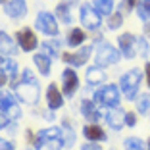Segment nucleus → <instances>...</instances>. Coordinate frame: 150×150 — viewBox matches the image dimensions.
I'll return each instance as SVG.
<instances>
[{
  "instance_id": "f257e3e1",
  "label": "nucleus",
  "mask_w": 150,
  "mask_h": 150,
  "mask_svg": "<svg viewBox=\"0 0 150 150\" xmlns=\"http://www.w3.org/2000/svg\"><path fill=\"white\" fill-rule=\"evenodd\" d=\"M16 91V96L19 98L21 102L29 104V106H35L40 98V87H39V81L35 79L31 69H23V81L18 83L13 87Z\"/></svg>"
},
{
  "instance_id": "f03ea898",
  "label": "nucleus",
  "mask_w": 150,
  "mask_h": 150,
  "mask_svg": "<svg viewBox=\"0 0 150 150\" xmlns=\"http://www.w3.org/2000/svg\"><path fill=\"white\" fill-rule=\"evenodd\" d=\"M64 131L60 127H48L37 133L35 146L37 150H60L64 146Z\"/></svg>"
},
{
  "instance_id": "7ed1b4c3",
  "label": "nucleus",
  "mask_w": 150,
  "mask_h": 150,
  "mask_svg": "<svg viewBox=\"0 0 150 150\" xmlns=\"http://www.w3.org/2000/svg\"><path fill=\"white\" fill-rule=\"evenodd\" d=\"M141 81H142V69H139V67H133L131 71H127V73L121 77L119 87H121V93H123V96L127 98V100H135V98H137Z\"/></svg>"
},
{
  "instance_id": "20e7f679",
  "label": "nucleus",
  "mask_w": 150,
  "mask_h": 150,
  "mask_svg": "<svg viewBox=\"0 0 150 150\" xmlns=\"http://www.w3.org/2000/svg\"><path fill=\"white\" fill-rule=\"evenodd\" d=\"M119 100H121V94H119V88L115 85H106L94 93V104H98V106L117 108Z\"/></svg>"
},
{
  "instance_id": "39448f33",
  "label": "nucleus",
  "mask_w": 150,
  "mask_h": 150,
  "mask_svg": "<svg viewBox=\"0 0 150 150\" xmlns=\"http://www.w3.org/2000/svg\"><path fill=\"white\" fill-rule=\"evenodd\" d=\"M81 23L85 25V29H91V31H96L102 25V13L94 8L93 4H81V16H79Z\"/></svg>"
},
{
  "instance_id": "423d86ee",
  "label": "nucleus",
  "mask_w": 150,
  "mask_h": 150,
  "mask_svg": "<svg viewBox=\"0 0 150 150\" xmlns=\"http://www.w3.org/2000/svg\"><path fill=\"white\" fill-rule=\"evenodd\" d=\"M117 62H119V52L110 42L98 44V48H96V66L106 67V66H112V64H117Z\"/></svg>"
},
{
  "instance_id": "0eeeda50",
  "label": "nucleus",
  "mask_w": 150,
  "mask_h": 150,
  "mask_svg": "<svg viewBox=\"0 0 150 150\" xmlns=\"http://www.w3.org/2000/svg\"><path fill=\"white\" fill-rule=\"evenodd\" d=\"M35 27L39 29L40 33L48 37H56L58 35V23H56V18H54L50 12H39L35 18Z\"/></svg>"
},
{
  "instance_id": "6e6552de",
  "label": "nucleus",
  "mask_w": 150,
  "mask_h": 150,
  "mask_svg": "<svg viewBox=\"0 0 150 150\" xmlns=\"http://www.w3.org/2000/svg\"><path fill=\"white\" fill-rule=\"evenodd\" d=\"M0 110L8 115L10 121H16V119L21 117V110H19V106L16 104V100H13L8 93H0Z\"/></svg>"
},
{
  "instance_id": "1a4fd4ad",
  "label": "nucleus",
  "mask_w": 150,
  "mask_h": 150,
  "mask_svg": "<svg viewBox=\"0 0 150 150\" xmlns=\"http://www.w3.org/2000/svg\"><path fill=\"white\" fill-rule=\"evenodd\" d=\"M117 44H119V48H121V54H123L127 60H133V58L137 56V37L135 35H131V33L119 35Z\"/></svg>"
},
{
  "instance_id": "9d476101",
  "label": "nucleus",
  "mask_w": 150,
  "mask_h": 150,
  "mask_svg": "<svg viewBox=\"0 0 150 150\" xmlns=\"http://www.w3.org/2000/svg\"><path fill=\"white\" fill-rule=\"evenodd\" d=\"M16 39H18V44H19V48H21L23 52H33V50L39 46L37 35L31 29H21V31H18Z\"/></svg>"
},
{
  "instance_id": "9b49d317",
  "label": "nucleus",
  "mask_w": 150,
  "mask_h": 150,
  "mask_svg": "<svg viewBox=\"0 0 150 150\" xmlns=\"http://www.w3.org/2000/svg\"><path fill=\"white\" fill-rule=\"evenodd\" d=\"M91 52H93V46L91 44H87V46H83V48H79L77 52H66L64 54V62L69 64V66H85V62L88 60V56H91Z\"/></svg>"
},
{
  "instance_id": "f8f14e48",
  "label": "nucleus",
  "mask_w": 150,
  "mask_h": 150,
  "mask_svg": "<svg viewBox=\"0 0 150 150\" xmlns=\"http://www.w3.org/2000/svg\"><path fill=\"white\" fill-rule=\"evenodd\" d=\"M62 85H64V94L66 96H73L75 91H77V87H79V77H77V73H75L73 69H64L62 73Z\"/></svg>"
},
{
  "instance_id": "ddd939ff",
  "label": "nucleus",
  "mask_w": 150,
  "mask_h": 150,
  "mask_svg": "<svg viewBox=\"0 0 150 150\" xmlns=\"http://www.w3.org/2000/svg\"><path fill=\"white\" fill-rule=\"evenodd\" d=\"M4 13L12 19H19L27 16V4L25 0H10L4 4Z\"/></svg>"
},
{
  "instance_id": "4468645a",
  "label": "nucleus",
  "mask_w": 150,
  "mask_h": 150,
  "mask_svg": "<svg viewBox=\"0 0 150 150\" xmlns=\"http://www.w3.org/2000/svg\"><path fill=\"white\" fill-rule=\"evenodd\" d=\"M46 102H48V108L52 112L60 110V108L64 106V96H62V93L58 91V87L54 83H50L48 88H46Z\"/></svg>"
},
{
  "instance_id": "2eb2a0df",
  "label": "nucleus",
  "mask_w": 150,
  "mask_h": 150,
  "mask_svg": "<svg viewBox=\"0 0 150 150\" xmlns=\"http://www.w3.org/2000/svg\"><path fill=\"white\" fill-rule=\"evenodd\" d=\"M125 112L121 110V108H112L110 112L106 114V121H108V125H110L112 129H115V131H119V129L125 125Z\"/></svg>"
},
{
  "instance_id": "dca6fc26",
  "label": "nucleus",
  "mask_w": 150,
  "mask_h": 150,
  "mask_svg": "<svg viewBox=\"0 0 150 150\" xmlns=\"http://www.w3.org/2000/svg\"><path fill=\"white\" fill-rule=\"evenodd\" d=\"M83 135H85V139H87L88 142H96V141H106V131L100 127V125H96V123H88V125H85L83 127Z\"/></svg>"
},
{
  "instance_id": "f3484780",
  "label": "nucleus",
  "mask_w": 150,
  "mask_h": 150,
  "mask_svg": "<svg viewBox=\"0 0 150 150\" xmlns=\"http://www.w3.org/2000/svg\"><path fill=\"white\" fill-rule=\"evenodd\" d=\"M81 114L85 115L87 121H93V123L100 119V112H98L96 104L91 102V100H83V102H81Z\"/></svg>"
},
{
  "instance_id": "a211bd4d",
  "label": "nucleus",
  "mask_w": 150,
  "mask_h": 150,
  "mask_svg": "<svg viewBox=\"0 0 150 150\" xmlns=\"http://www.w3.org/2000/svg\"><path fill=\"white\" fill-rule=\"evenodd\" d=\"M18 52V46L13 44L12 37L8 33L0 31V54H4V56H13V54Z\"/></svg>"
},
{
  "instance_id": "6ab92c4d",
  "label": "nucleus",
  "mask_w": 150,
  "mask_h": 150,
  "mask_svg": "<svg viewBox=\"0 0 150 150\" xmlns=\"http://www.w3.org/2000/svg\"><path fill=\"white\" fill-rule=\"evenodd\" d=\"M75 4V0H64V2H60L58 4V8H56V13H58V18L62 19L66 25H69L71 23V6Z\"/></svg>"
},
{
  "instance_id": "aec40b11",
  "label": "nucleus",
  "mask_w": 150,
  "mask_h": 150,
  "mask_svg": "<svg viewBox=\"0 0 150 150\" xmlns=\"http://www.w3.org/2000/svg\"><path fill=\"white\" fill-rule=\"evenodd\" d=\"M33 64L37 66V69H39L40 75H48L50 73V66H52V60H50L46 54H35L33 56Z\"/></svg>"
},
{
  "instance_id": "412c9836",
  "label": "nucleus",
  "mask_w": 150,
  "mask_h": 150,
  "mask_svg": "<svg viewBox=\"0 0 150 150\" xmlns=\"http://www.w3.org/2000/svg\"><path fill=\"white\" fill-rule=\"evenodd\" d=\"M87 81L91 85H100L102 81H106V73L100 66H91L87 69Z\"/></svg>"
},
{
  "instance_id": "4be33fe9",
  "label": "nucleus",
  "mask_w": 150,
  "mask_h": 150,
  "mask_svg": "<svg viewBox=\"0 0 150 150\" xmlns=\"http://www.w3.org/2000/svg\"><path fill=\"white\" fill-rule=\"evenodd\" d=\"M135 10H137V16L141 21H144V23L150 21V0H139Z\"/></svg>"
},
{
  "instance_id": "5701e85b",
  "label": "nucleus",
  "mask_w": 150,
  "mask_h": 150,
  "mask_svg": "<svg viewBox=\"0 0 150 150\" xmlns=\"http://www.w3.org/2000/svg\"><path fill=\"white\" fill-rule=\"evenodd\" d=\"M40 48H42V54H46L50 60H54L58 50H60V42L58 40H44V42H40Z\"/></svg>"
},
{
  "instance_id": "b1692460",
  "label": "nucleus",
  "mask_w": 150,
  "mask_h": 150,
  "mask_svg": "<svg viewBox=\"0 0 150 150\" xmlns=\"http://www.w3.org/2000/svg\"><path fill=\"white\" fill-rule=\"evenodd\" d=\"M83 40H85V33L81 31V29H77V27L69 29V33H67V44H69L71 48H73V46L83 44Z\"/></svg>"
},
{
  "instance_id": "393cba45",
  "label": "nucleus",
  "mask_w": 150,
  "mask_h": 150,
  "mask_svg": "<svg viewBox=\"0 0 150 150\" xmlns=\"http://www.w3.org/2000/svg\"><path fill=\"white\" fill-rule=\"evenodd\" d=\"M123 148L125 150H146V142L139 137H129L123 141Z\"/></svg>"
},
{
  "instance_id": "a878e982",
  "label": "nucleus",
  "mask_w": 150,
  "mask_h": 150,
  "mask_svg": "<svg viewBox=\"0 0 150 150\" xmlns=\"http://www.w3.org/2000/svg\"><path fill=\"white\" fill-rule=\"evenodd\" d=\"M137 112L142 115L150 114V93H144L137 98Z\"/></svg>"
},
{
  "instance_id": "bb28decb",
  "label": "nucleus",
  "mask_w": 150,
  "mask_h": 150,
  "mask_svg": "<svg viewBox=\"0 0 150 150\" xmlns=\"http://www.w3.org/2000/svg\"><path fill=\"white\" fill-rule=\"evenodd\" d=\"M94 8L100 13H114V0H94Z\"/></svg>"
},
{
  "instance_id": "cd10ccee",
  "label": "nucleus",
  "mask_w": 150,
  "mask_h": 150,
  "mask_svg": "<svg viewBox=\"0 0 150 150\" xmlns=\"http://www.w3.org/2000/svg\"><path fill=\"white\" fill-rule=\"evenodd\" d=\"M64 127H66V133H64V137H62V141H64V146L66 148H71V146L75 144V133H73V129H69V123H64Z\"/></svg>"
},
{
  "instance_id": "c85d7f7f",
  "label": "nucleus",
  "mask_w": 150,
  "mask_h": 150,
  "mask_svg": "<svg viewBox=\"0 0 150 150\" xmlns=\"http://www.w3.org/2000/svg\"><path fill=\"white\" fill-rule=\"evenodd\" d=\"M121 25H123V16H121L119 12L110 13V19H108V29L115 31V29H119Z\"/></svg>"
},
{
  "instance_id": "c756f323",
  "label": "nucleus",
  "mask_w": 150,
  "mask_h": 150,
  "mask_svg": "<svg viewBox=\"0 0 150 150\" xmlns=\"http://www.w3.org/2000/svg\"><path fill=\"white\" fill-rule=\"evenodd\" d=\"M6 73H8V79L12 83H16V79H18V64H16V60H6Z\"/></svg>"
},
{
  "instance_id": "7c9ffc66",
  "label": "nucleus",
  "mask_w": 150,
  "mask_h": 150,
  "mask_svg": "<svg viewBox=\"0 0 150 150\" xmlns=\"http://www.w3.org/2000/svg\"><path fill=\"white\" fill-rule=\"evenodd\" d=\"M137 50H139V54H141L142 58L148 56L150 46H148V40H146V37H137Z\"/></svg>"
},
{
  "instance_id": "2f4dec72",
  "label": "nucleus",
  "mask_w": 150,
  "mask_h": 150,
  "mask_svg": "<svg viewBox=\"0 0 150 150\" xmlns=\"http://www.w3.org/2000/svg\"><path fill=\"white\" fill-rule=\"evenodd\" d=\"M125 125H129V127H135V125H137V115L133 114V112H127V115H125Z\"/></svg>"
},
{
  "instance_id": "473e14b6",
  "label": "nucleus",
  "mask_w": 150,
  "mask_h": 150,
  "mask_svg": "<svg viewBox=\"0 0 150 150\" xmlns=\"http://www.w3.org/2000/svg\"><path fill=\"white\" fill-rule=\"evenodd\" d=\"M0 150H13V144L10 141H6V139L0 137Z\"/></svg>"
},
{
  "instance_id": "72a5a7b5",
  "label": "nucleus",
  "mask_w": 150,
  "mask_h": 150,
  "mask_svg": "<svg viewBox=\"0 0 150 150\" xmlns=\"http://www.w3.org/2000/svg\"><path fill=\"white\" fill-rule=\"evenodd\" d=\"M81 150H102V148L96 144V142H87V144L81 146Z\"/></svg>"
},
{
  "instance_id": "f704fd0d",
  "label": "nucleus",
  "mask_w": 150,
  "mask_h": 150,
  "mask_svg": "<svg viewBox=\"0 0 150 150\" xmlns=\"http://www.w3.org/2000/svg\"><path fill=\"white\" fill-rule=\"evenodd\" d=\"M8 121H10V119H8V115H6L4 112L0 110V129H4L6 125H8Z\"/></svg>"
},
{
  "instance_id": "c9c22d12",
  "label": "nucleus",
  "mask_w": 150,
  "mask_h": 150,
  "mask_svg": "<svg viewBox=\"0 0 150 150\" xmlns=\"http://www.w3.org/2000/svg\"><path fill=\"white\" fill-rule=\"evenodd\" d=\"M6 81H8V73L0 69V88H2V87L6 85Z\"/></svg>"
},
{
  "instance_id": "e433bc0d",
  "label": "nucleus",
  "mask_w": 150,
  "mask_h": 150,
  "mask_svg": "<svg viewBox=\"0 0 150 150\" xmlns=\"http://www.w3.org/2000/svg\"><path fill=\"white\" fill-rule=\"evenodd\" d=\"M137 4H139V0H125V6H127L129 10H135Z\"/></svg>"
},
{
  "instance_id": "4c0bfd02",
  "label": "nucleus",
  "mask_w": 150,
  "mask_h": 150,
  "mask_svg": "<svg viewBox=\"0 0 150 150\" xmlns=\"http://www.w3.org/2000/svg\"><path fill=\"white\" fill-rule=\"evenodd\" d=\"M144 73H146V83H148V88H150V62H146V66H144Z\"/></svg>"
},
{
  "instance_id": "58836bf2",
  "label": "nucleus",
  "mask_w": 150,
  "mask_h": 150,
  "mask_svg": "<svg viewBox=\"0 0 150 150\" xmlns=\"http://www.w3.org/2000/svg\"><path fill=\"white\" fill-rule=\"evenodd\" d=\"M146 150H150V139H148V142H146Z\"/></svg>"
},
{
  "instance_id": "ea45409f",
  "label": "nucleus",
  "mask_w": 150,
  "mask_h": 150,
  "mask_svg": "<svg viewBox=\"0 0 150 150\" xmlns=\"http://www.w3.org/2000/svg\"><path fill=\"white\" fill-rule=\"evenodd\" d=\"M0 2H4V4H6V2H10V0H0Z\"/></svg>"
},
{
  "instance_id": "a19ab883",
  "label": "nucleus",
  "mask_w": 150,
  "mask_h": 150,
  "mask_svg": "<svg viewBox=\"0 0 150 150\" xmlns=\"http://www.w3.org/2000/svg\"><path fill=\"white\" fill-rule=\"evenodd\" d=\"M2 62H4V60H2V56H0V64H2Z\"/></svg>"
}]
</instances>
